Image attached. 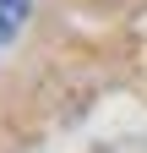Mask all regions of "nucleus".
Instances as JSON below:
<instances>
[{
	"mask_svg": "<svg viewBox=\"0 0 147 153\" xmlns=\"http://www.w3.org/2000/svg\"><path fill=\"white\" fill-rule=\"evenodd\" d=\"M27 11H33V0H0V44H11V38L22 33Z\"/></svg>",
	"mask_w": 147,
	"mask_h": 153,
	"instance_id": "obj_1",
	"label": "nucleus"
}]
</instances>
